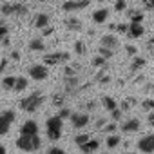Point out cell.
I'll use <instances>...</instances> for the list:
<instances>
[{
  "label": "cell",
  "mask_w": 154,
  "mask_h": 154,
  "mask_svg": "<svg viewBox=\"0 0 154 154\" xmlns=\"http://www.w3.org/2000/svg\"><path fill=\"white\" fill-rule=\"evenodd\" d=\"M42 147V140L38 134H20L17 138V149L24 152H35Z\"/></svg>",
  "instance_id": "obj_1"
},
{
  "label": "cell",
  "mask_w": 154,
  "mask_h": 154,
  "mask_svg": "<svg viewBox=\"0 0 154 154\" xmlns=\"http://www.w3.org/2000/svg\"><path fill=\"white\" fill-rule=\"evenodd\" d=\"M44 100H45V96H44L40 91H35V93H31L29 96L22 98L18 105H20V109H22L24 112H36V111L40 109V105L44 103Z\"/></svg>",
  "instance_id": "obj_2"
},
{
  "label": "cell",
  "mask_w": 154,
  "mask_h": 154,
  "mask_svg": "<svg viewBox=\"0 0 154 154\" xmlns=\"http://www.w3.org/2000/svg\"><path fill=\"white\" fill-rule=\"evenodd\" d=\"M62 129H63V120H60L58 116H51L45 122V132L47 138L51 141H58L62 138Z\"/></svg>",
  "instance_id": "obj_3"
},
{
  "label": "cell",
  "mask_w": 154,
  "mask_h": 154,
  "mask_svg": "<svg viewBox=\"0 0 154 154\" xmlns=\"http://www.w3.org/2000/svg\"><path fill=\"white\" fill-rule=\"evenodd\" d=\"M0 13H2L4 17H11V15H18V17H24L29 13V8L22 2H17V4H2V8H0Z\"/></svg>",
  "instance_id": "obj_4"
},
{
  "label": "cell",
  "mask_w": 154,
  "mask_h": 154,
  "mask_svg": "<svg viewBox=\"0 0 154 154\" xmlns=\"http://www.w3.org/2000/svg\"><path fill=\"white\" fill-rule=\"evenodd\" d=\"M71 60V54L67 51H54V53H47L44 56V63L45 65H58V63H67Z\"/></svg>",
  "instance_id": "obj_5"
},
{
  "label": "cell",
  "mask_w": 154,
  "mask_h": 154,
  "mask_svg": "<svg viewBox=\"0 0 154 154\" xmlns=\"http://www.w3.org/2000/svg\"><path fill=\"white\" fill-rule=\"evenodd\" d=\"M15 120H17V112L13 109H6V111L0 112V136L8 134V131Z\"/></svg>",
  "instance_id": "obj_6"
},
{
  "label": "cell",
  "mask_w": 154,
  "mask_h": 154,
  "mask_svg": "<svg viewBox=\"0 0 154 154\" xmlns=\"http://www.w3.org/2000/svg\"><path fill=\"white\" fill-rule=\"evenodd\" d=\"M91 0H65L62 4V11L65 13H74V11H80V9H85L89 8Z\"/></svg>",
  "instance_id": "obj_7"
},
{
  "label": "cell",
  "mask_w": 154,
  "mask_h": 154,
  "mask_svg": "<svg viewBox=\"0 0 154 154\" xmlns=\"http://www.w3.org/2000/svg\"><path fill=\"white\" fill-rule=\"evenodd\" d=\"M27 72H29L31 78L36 80V82H42V80H45L47 76H49V71H47V67H45L44 63H33V65L27 69Z\"/></svg>",
  "instance_id": "obj_8"
},
{
  "label": "cell",
  "mask_w": 154,
  "mask_h": 154,
  "mask_svg": "<svg viewBox=\"0 0 154 154\" xmlns=\"http://www.w3.org/2000/svg\"><path fill=\"white\" fill-rule=\"evenodd\" d=\"M69 120H71V125L74 129H84L89 125V114L87 112H71Z\"/></svg>",
  "instance_id": "obj_9"
},
{
  "label": "cell",
  "mask_w": 154,
  "mask_h": 154,
  "mask_svg": "<svg viewBox=\"0 0 154 154\" xmlns=\"http://www.w3.org/2000/svg\"><path fill=\"white\" fill-rule=\"evenodd\" d=\"M136 147L141 152H145V154H152L154 152V134H147V136L140 138L138 143H136Z\"/></svg>",
  "instance_id": "obj_10"
},
{
  "label": "cell",
  "mask_w": 154,
  "mask_h": 154,
  "mask_svg": "<svg viewBox=\"0 0 154 154\" xmlns=\"http://www.w3.org/2000/svg\"><path fill=\"white\" fill-rule=\"evenodd\" d=\"M63 26H65V29L74 31V33L84 31V22H82L80 18H76V17H69V18H65V20H63Z\"/></svg>",
  "instance_id": "obj_11"
},
{
  "label": "cell",
  "mask_w": 154,
  "mask_h": 154,
  "mask_svg": "<svg viewBox=\"0 0 154 154\" xmlns=\"http://www.w3.org/2000/svg\"><path fill=\"white\" fill-rule=\"evenodd\" d=\"M100 45H103V47H107V49H118L120 47V40L114 36V35H103L102 38H100Z\"/></svg>",
  "instance_id": "obj_12"
},
{
  "label": "cell",
  "mask_w": 154,
  "mask_h": 154,
  "mask_svg": "<svg viewBox=\"0 0 154 154\" xmlns=\"http://www.w3.org/2000/svg\"><path fill=\"white\" fill-rule=\"evenodd\" d=\"M98 147H100V141H98V140H94V138H89L85 143H82V145H80V150H82L84 154H93V152H96V150H98Z\"/></svg>",
  "instance_id": "obj_13"
},
{
  "label": "cell",
  "mask_w": 154,
  "mask_h": 154,
  "mask_svg": "<svg viewBox=\"0 0 154 154\" xmlns=\"http://www.w3.org/2000/svg\"><path fill=\"white\" fill-rule=\"evenodd\" d=\"M143 33H145L143 24H129V27H127V35L131 38H140V36H143Z\"/></svg>",
  "instance_id": "obj_14"
},
{
  "label": "cell",
  "mask_w": 154,
  "mask_h": 154,
  "mask_svg": "<svg viewBox=\"0 0 154 154\" xmlns=\"http://www.w3.org/2000/svg\"><path fill=\"white\" fill-rule=\"evenodd\" d=\"M20 134H38V123L33 120H27L20 127Z\"/></svg>",
  "instance_id": "obj_15"
},
{
  "label": "cell",
  "mask_w": 154,
  "mask_h": 154,
  "mask_svg": "<svg viewBox=\"0 0 154 154\" xmlns=\"http://www.w3.org/2000/svg\"><path fill=\"white\" fill-rule=\"evenodd\" d=\"M140 120H136V118H131V120H127V122H123L122 123V131L123 132H136V131H140Z\"/></svg>",
  "instance_id": "obj_16"
},
{
  "label": "cell",
  "mask_w": 154,
  "mask_h": 154,
  "mask_svg": "<svg viewBox=\"0 0 154 154\" xmlns=\"http://www.w3.org/2000/svg\"><path fill=\"white\" fill-rule=\"evenodd\" d=\"M107 17H109V9H105V8L96 9V11L93 13V22H94V24H103V22L107 20Z\"/></svg>",
  "instance_id": "obj_17"
},
{
  "label": "cell",
  "mask_w": 154,
  "mask_h": 154,
  "mask_svg": "<svg viewBox=\"0 0 154 154\" xmlns=\"http://www.w3.org/2000/svg\"><path fill=\"white\" fill-rule=\"evenodd\" d=\"M49 15L47 13H38L36 15V18H35V27L36 29H44V27H47L49 26Z\"/></svg>",
  "instance_id": "obj_18"
},
{
  "label": "cell",
  "mask_w": 154,
  "mask_h": 154,
  "mask_svg": "<svg viewBox=\"0 0 154 154\" xmlns=\"http://www.w3.org/2000/svg\"><path fill=\"white\" fill-rule=\"evenodd\" d=\"M27 85H29L27 78H24V76H17L13 91H15V93H22V91H26V89H27Z\"/></svg>",
  "instance_id": "obj_19"
},
{
  "label": "cell",
  "mask_w": 154,
  "mask_h": 154,
  "mask_svg": "<svg viewBox=\"0 0 154 154\" xmlns=\"http://www.w3.org/2000/svg\"><path fill=\"white\" fill-rule=\"evenodd\" d=\"M80 71H82V65H80V63L65 65V69H63V76H78Z\"/></svg>",
  "instance_id": "obj_20"
},
{
  "label": "cell",
  "mask_w": 154,
  "mask_h": 154,
  "mask_svg": "<svg viewBox=\"0 0 154 154\" xmlns=\"http://www.w3.org/2000/svg\"><path fill=\"white\" fill-rule=\"evenodd\" d=\"M127 17L131 18V24H141L143 18H145V15H143L141 11H138V9H131Z\"/></svg>",
  "instance_id": "obj_21"
},
{
  "label": "cell",
  "mask_w": 154,
  "mask_h": 154,
  "mask_svg": "<svg viewBox=\"0 0 154 154\" xmlns=\"http://www.w3.org/2000/svg\"><path fill=\"white\" fill-rule=\"evenodd\" d=\"M29 49H31V51H38V53H42V51H45V44H44L42 38H33V40L29 42Z\"/></svg>",
  "instance_id": "obj_22"
},
{
  "label": "cell",
  "mask_w": 154,
  "mask_h": 154,
  "mask_svg": "<svg viewBox=\"0 0 154 154\" xmlns=\"http://www.w3.org/2000/svg\"><path fill=\"white\" fill-rule=\"evenodd\" d=\"M145 63H147V60H145V58H141V56H132L131 71H132V72H136V71H140L141 67H145Z\"/></svg>",
  "instance_id": "obj_23"
},
{
  "label": "cell",
  "mask_w": 154,
  "mask_h": 154,
  "mask_svg": "<svg viewBox=\"0 0 154 154\" xmlns=\"http://www.w3.org/2000/svg\"><path fill=\"white\" fill-rule=\"evenodd\" d=\"M102 105L111 112L112 109H116V107H118V102H116L112 96H102Z\"/></svg>",
  "instance_id": "obj_24"
},
{
  "label": "cell",
  "mask_w": 154,
  "mask_h": 154,
  "mask_svg": "<svg viewBox=\"0 0 154 154\" xmlns=\"http://www.w3.org/2000/svg\"><path fill=\"white\" fill-rule=\"evenodd\" d=\"M65 102H67L65 93H56V94H53V105H54V107H63Z\"/></svg>",
  "instance_id": "obj_25"
},
{
  "label": "cell",
  "mask_w": 154,
  "mask_h": 154,
  "mask_svg": "<svg viewBox=\"0 0 154 154\" xmlns=\"http://www.w3.org/2000/svg\"><path fill=\"white\" fill-rule=\"evenodd\" d=\"M74 53L78 54V56H85L87 54V47H85V44L82 40H76L74 42Z\"/></svg>",
  "instance_id": "obj_26"
},
{
  "label": "cell",
  "mask_w": 154,
  "mask_h": 154,
  "mask_svg": "<svg viewBox=\"0 0 154 154\" xmlns=\"http://www.w3.org/2000/svg\"><path fill=\"white\" fill-rule=\"evenodd\" d=\"M15 80H17V76H6V78L2 80V87L6 89V91H13V87H15Z\"/></svg>",
  "instance_id": "obj_27"
},
{
  "label": "cell",
  "mask_w": 154,
  "mask_h": 154,
  "mask_svg": "<svg viewBox=\"0 0 154 154\" xmlns=\"http://www.w3.org/2000/svg\"><path fill=\"white\" fill-rule=\"evenodd\" d=\"M120 136H116V134H109L107 136V140H105V145L109 147V149H114V147H118L120 145Z\"/></svg>",
  "instance_id": "obj_28"
},
{
  "label": "cell",
  "mask_w": 154,
  "mask_h": 154,
  "mask_svg": "<svg viewBox=\"0 0 154 154\" xmlns=\"http://www.w3.org/2000/svg\"><path fill=\"white\" fill-rule=\"evenodd\" d=\"M116 122H107L102 129H100V132H103V134H114V131H116Z\"/></svg>",
  "instance_id": "obj_29"
},
{
  "label": "cell",
  "mask_w": 154,
  "mask_h": 154,
  "mask_svg": "<svg viewBox=\"0 0 154 154\" xmlns=\"http://www.w3.org/2000/svg\"><path fill=\"white\" fill-rule=\"evenodd\" d=\"M98 54L103 56L105 60H109V58L114 56V51H112V49H107V47H103V45H100V47H98Z\"/></svg>",
  "instance_id": "obj_30"
},
{
  "label": "cell",
  "mask_w": 154,
  "mask_h": 154,
  "mask_svg": "<svg viewBox=\"0 0 154 154\" xmlns=\"http://www.w3.org/2000/svg\"><path fill=\"white\" fill-rule=\"evenodd\" d=\"M91 63H93V67H107V60H105L103 56H100V54H96V56L91 60Z\"/></svg>",
  "instance_id": "obj_31"
},
{
  "label": "cell",
  "mask_w": 154,
  "mask_h": 154,
  "mask_svg": "<svg viewBox=\"0 0 154 154\" xmlns=\"http://www.w3.org/2000/svg\"><path fill=\"white\" fill-rule=\"evenodd\" d=\"M132 105H136V98L129 96V98H125V100L122 102V109H120V111H129Z\"/></svg>",
  "instance_id": "obj_32"
},
{
  "label": "cell",
  "mask_w": 154,
  "mask_h": 154,
  "mask_svg": "<svg viewBox=\"0 0 154 154\" xmlns=\"http://www.w3.org/2000/svg\"><path fill=\"white\" fill-rule=\"evenodd\" d=\"M71 112H72V111H71L69 107H65V105H63V107H60V111H58V114H56V116H58L60 120H67V118L71 116Z\"/></svg>",
  "instance_id": "obj_33"
},
{
  "label": "cell",
  "mask_w": 154,
  "mask_h": 154,
  "mask_svg": "<svg viewBox=\"0 0 154 154\" xmlns=\"http://www.w3.org/2000/svg\"><path fill=\"white\" fill-rule=\"evenodd\" d=\"M89 138H91L89 134H76V136H74V143L80 147V145H82V143H85V141H87Z\"/></svg>",
  "instance_id": "obj_34"
},
{
  "label": "cell",
  "mask_w": 154,
  "mask_h": 154,
  "mask_svg": "<svg viewBox=\"0 0 154 154\" xmlns=\"http://www.w3.org/2000/svg\"><path fill=\"white\" fill-rule=\"evenodd\" d=\"M141 109H143V111H147V112H149V111H152V109H154V100H150V98L143 100V102H141Z\"/></svg>",
  "instance_id": "obj_35"
},
{
  "label": "cell",
  "mask_w": 154,
  "mask_h": 154,
  "mask_svg": "<svg viewBox=\"0 0 154 154\" xmlns=\"http://www.w3.org/2000/svg\"><path fill=\"white\" fill-rule=\"evenodd\" d=\"M122 116H123V111H120L118 107L111 111V118H112V122H120V120H122Z\"/></svg>",
  "instance_id": "obj_36"
},
{
  "label": "cell",
  "mask_w": 154,
  "mask_h": 154,
  "mask_svg": "<svg viewBox=\"0 0 154 154\" xmlns=\"http://www.w3.org/2000/svg\"><path fill=\"white\" fill-rule=\"evenodd\" d=\"M114 9H116L118 13L125 11V9H127V2H125V0H116V4H114Z\"/></svg>",
  "instance_id": "obj_37"
},
{
  "label": "cell",
  "mask_w": 154,
  "mask_h": 154,
  "mask_svg": "<svg viewBox=\"0 0 154 154\" xmlns=\"http://www.w3.org/2000/svg\"><path fill=\"white\" fill-rule=\"evenodd\" d=\"M125 53L129 54V56H136V53H138V49H136V45H125Z\"/></svg>",
  "instance_id": "obj_38"
},
{
  "label": "cell",
  "mask_w": 154,
  "mask_h": 154,
  "mask_svg": "<svg viewBox=\"0 0 154 154\" xmlns=\"http://www.w3.org/2000/svg\"><path fill=\"white\" fill-rule=\"evenodd\" d=\"M8 35H9V27L6 24H0V40H2L4 36H8Z\"/></svg>",
  "instance_id": "obj_39"
},
{
  "label": "cell",
  "mask_w": 154,
  "mask_h": 154,
  "mask_svg": "<svg viewBox=\"0 0 154 154\" xmlns=\"http://www.w3.org/2000/svg\"><path fill=\"white\" fill-rule=\"evenodd\" d=\"M47 154H65V150L60 149V147H51V149L47 150Z\"/></svg>",
  "instance_id": "obj_40"
},
{
  "label": "cell",
  "mask_w": 154,
  "mask_h": 154,
  "mask_svg": "<svg viewBox=\"0 0 154 154\" xmlns=\"http://www.w3.org/2000/svg\"><path fill=\"white\" fill-rule=\"evenodd\" d=\"M127 27H129V24H116V29H114V31H118V33H127Z\"/></svg>",
  "instance_id": "obj_41"
},
{
  "label": "cell",
  "mask_w": 154,
  "mask_h": 154,
  "mask_svg": "<svg viewBox=\"0 0 154 154\" xmlns=\"http://www.w3.org/2000/svg\"><path fill=\"white\" fill-rule=\"evenodd\" d=\"M8 58H0V72H4L6 69H8Z\"/></svg>",
  "instance_id": "obj_42"
},
{
  "label": "cell",
  "mask_w": 154,
  "mask_h": 154,
  "mask_svg": "<svg viewBox=\"0 0 154 154\" xmlns=\"http://www.w3.org/2000/svg\"><path fill=\"white\" fill-rule=\"evenodd\" d=\"M143 6H145V9H147V11L154 9V0H143Z\"/></svg>",
  "instance_id": "obj_43"
},
{
  "label": "cell",
  "mask_w": 154,
  "mask_h": 154,
  "mask_svg": "<svg viewBox=\"0 0 154 154\" xmlns=\"http://www.w3.org/2000/svg\"><path fill=\"white\" fill-rule=\"evenodd\" d=\"M105 123H107V120H105V118H98V120H96V129L100 131V129H102Z\"/></svg>",
  "instance_id": "obj_44"
},
{
  "label": "cell",
  "mask_w": 154,
  "mask_h": 154,
  "mask_svg": "<svg viewBox=\"0 0 154 154\" xmlns=\"http://www.w3.org/2000/svg\"><path fill=\"white\" fill-rule=\"evenodd\" d=\"M94 107H96V102H94V100H89V102L85 103V109H87V111H93Z\"/></svg>",
  "instance_id": "obj_45"
},
{
  "label": "cell",
  "mask_w": 154,
  "mask_h": 154,
  "mask_svg": "<svg viewBox=\"0 0 154 154\" xmlns=\"http://www.w3.org/2000/svg\"><path fill=\"white\" fill-rule=\"evenodd\" d=\"M11 60H13V62H18V60H20V53H18V51H13V53H11Z\"/></svg>",
  "instance_id": "obj_46"
},
{
  "label": "cell",
  "mask_w": 154,
  "mask_h": 154,
  "mask_svg": "<svg viewBox=\"0 0 154 154\" xmlns=\"http://www.w3.org/2000/svg\"><path fill=\"white\" fill-rule=\"evenodd\" d=\"M147 120H149V123H150V125H154V111H149Z\"/></svg>",
  "instance_id": "obj_47"
},
{
  "label": "cell",
  "mask_w": 154,
  "mask_h": 154,
  "mask_svg": "<svg viewBox=\"0 0 154 154\" xmlns=\"http://www.w3.org/2000/svg\"><path fill=\"white\" fill-rule=\"evenodd\" d=\"M53 31H54V29H53V27H49V26H47V27H44V36H49V35H53Z\"/></svg>",
  "instance_id": "obj_48"
},
{
  "label": "cell",
  "mask_w": 154,
  "mask_h": 154,
  "mask_svg": "<svg viewBox=\"0 0 154 154\" xmlns=\"http://www.w3.org/2000/svg\"><path fill=\"white\" fill-rule=\"evenodd\" d=\"M152 44H154V40H152V38H150V40H149V42H147V49H149V51H152Z\"/></svg>",
  "instance_id": "obj_49"
},
{
  "label": "cell",
  "mask_w": 154,
  "mask_h": 154,
  "mask_svg": "<svg viewBox=\"0 0 154 154\" xmlns=\"http://www.w3.org/2000/svg\"><path fill=\"white\" fill-rule=\"evenodd\" d=\"M0 154H6V147L2 143H0Z\"/></svg>",
  "instance_id": "obj_50"
},
{
  "label": "cell",
  "mask_w": 154,
  "mask_h": 154,
  "mask_svg": "<svg viewBox=\"0 0 154 154\" xmlns=\"http://www.w3.org/2000/svg\"><path fill=\"white\" fill-rule=\"evenodd\" d=\"M36 2H40V4H44V2H47V0H36Z\"/></svg>",
  "instance_id": "obj_51"
},
{
  "label": "cell",
  "mask_w": 154,
  "mask_h": 154,
  "mask_svg": "<svg viewBox=\"0 0 154 154\" xmlns=\"http://www.w3.org/2000/svg\"><path fill=\"white\" fill-rule=\"evenodd\" d=\"M129 154H136V152H129Z\"/></svg>",
  "instance_id": "obj_52"
},
{
  "label": "cell",
  "mask_w": 154,
  "mask_h": 154,
  "mask_svg": "<svg viewBox=\"0 0 154 154\" xmlns=\"http://www.w3.org/2000/svg\"><path fill=\"white\" fill-rule=\"evenodd\" d=\"M102 154H105V152H102Z\"/></svg>",
  "instance_id": "obj_53"
},
{
  "label": "cell",
  "mask_w": 154,
  "mask_h": 154,
  "mask_svg": "<svg viewBox=\"0 0 154 154\" xmlns=\"http://www.w3.org/2000/svg\"><path fill=\"white\" fill-rule=\"evenodd\" d=\"M98 2H100V0H98Z\"/></svg>",
  "instance_id": "obj_54"
}]
</instances>
